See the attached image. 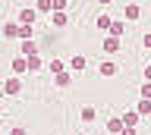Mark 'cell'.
I'll return each instance as SVG.
<instances>
[{"label": "cell", "instance_id": "22", "mask_svg": "<svg viewBox=\"0 0 151 135\" xmlns=\"http://www.w3.org/2000/svg\"><path fill=\"white\" fill-rule=\"evenodd\" d=\"M142 44H145V47H151V31L145 35V38H142Z\"/></svg>", "mask_w": 151, "mask_h": 135}, {"label": "cell", "instance_id": "18", "mask_svg": "<svg viewBox=\"0 0 151 135\" xmlns=\"http://www.w3.org/2000/svg\"><path fill=\"white\" fill-rule=\"evenodd\" d=\"M57 85L66 88V85H69V76H66V72H60V76H57Z\"/></svg>", "mask_w": 151, "mask_h": 135}, {"label": "cell", "instance_id": "9", "mask_svg": "<svg viewBox=\"0 0 151 135\" xmlns=\"http://www.w3.org/2000/svg\"><path fill=\"white\" fill-rule=\"evenodd\" d=\"M35 10H38V13H50V10H54V0H38Z\"/></svg>", "mask_w": 151, "mask_h": 135}, {"label": "cell", "instance_id": "11", "mask_svg": "<svg viewBox=\"0 0 151 135\" xmlns=\"http://www.w3.org/2000/svg\"><path fill=\"white\" fill-rule=\"evenodd\" d=\"M25 60H28V69H32V72L41 69V57H38V54H35V57H25Z\"/></svg>", "mask_w": 151, "mask_h": 135}, {"label": "cell", "instance_id": "20", "mask_svg": "<svg viewBox=\"0 0 151 135\" xmlns=\"http://www.w3.org/2000/svg\"><path fill=\"white\" fill-rule=\"evenodd\" d=\"M142 97H148V101H151V82H145V85H142Z\"/></svg>", "mask_w": 151, "mask_h": 135}, {"label": "cell", "instance_id": "24", "mask_svg": "<svg viewBox=\"0 0 151 135\" xmlns=\"http://www.w3.org/2000/svg\"><path fill=\"white\" fill-rule=\"evenodd\" d=\"M123 135H135V129H123Z\"/></svg>", "mask_w": 151, "mask_h": 135}, {"label": "cell", "instance_id": "5", "mask_svg": "<svg viewBox=\"0 0 151 135\" xmlns=\"http://www.w3.org/2000/svg\"><path fill=\"white\" fill-rule=\"evenodd\" d=\"M107 129H110L113 135H123V129H126V123H123L120 116H116V119H110V123H107Z\"/></svg>", "mask_w": 151, "mask_h": 135}, {"label": "cell", "instance_id": "21", "mask_svg": "<svg viewBox=\"0 0 151 135\" xmlns=\"http://www.w3.org/2000/svg\"><path fill=\"white\" fill-rule=\"evenodd\" d=\"M54 10H57V13H63V10H66V0H54Z\"/></svg>", "mask_w": 151, "mask_h": 135}, {"label": "cell", "instance_id": "6", "mask_svg": "<svg viewBox=\"0 0 151 135\" xmlns=\"http://www.w3.org/2000/svg\"><path fill=\"white\" fill-rule=\"evenodd\" d=\"M104 50H107V54H116V50H120V38H113V35H110V38L104 41Z\"/></svg>", "mask_w": 151, "mask_h": 135}, {"label": "cell", "instance_id": "25", "mask_svg": "<svg viewBox=\"0 0 151 135\" xmlns=\"http://www.w3.org/2000/svg\"><path fill=\"white\" fill-rule=\"evenodd\" d=\"M9 135H25V132H22V129H13V132H9Z\"/></svg>", "mask_w": 151, "mask_h": 135}, {"label": "cell", "instance_id": "15", "mask_svg": "<svg viewBox=\"0 0 151 135\" xmlns=\"http://www.w3.org/2000/svg\"><path fill=\"white\" fill-rule=\"evenodd\" d=\"M113 22H110V16H98V29H110Z\"/></svg>", "mask_w": 151, "mask_h": 135}, {"label": "cell", "instance_id": "10", "mask_svg": "<svg viewBox=\"0 0 151 135\" xmlns=\"http://www.w3.org/2000/svg\"><path fill=\"white\" fill-rule=\"evenodd\" d=\"M142 16V10L135 6V3H126V19H139Z\"/></svg>", "mask_w": 151, "mask_h": 135}, {"label": "cell", "instance_id": "12", "mask_svg": "<svg viewBox=\"0 0 151 135\" xmlns=\"http://www.w3.org/2000/svg\"><path fill=\"white\" fill-rule=\"evenodd\" d=\"M22 54H25V57H35L38 50H35V44H32V41H22Z\"/></svg>", "mask_w": 151, "mask_h": 135}, {"label": "cell", "instance_id": "3", "mask_svg": "<svg viewBox=\"0 0 151 135\" xmlns=\"http://www.w3.org/2000/svg\"><path fill=\"white\" fill-rule=\"evenodd\" d=\"M3 35H6V38H16V35H22V25H16V22H6V25H3Z\"/></svg>", "mask_w": 151, "mask_h": 135}, {"label": "cell", "instance_id": "4", "mask_svg": "<svg viewBox=\"0 0 151 135\" xmlns=\"http://www.w3.org/2000/svg\"><path fill=\"white\" fill-rule=\"evenodd\" d=\"M110 35H113V38L126 35V22H123V19H113V25H110Z\"/></svg>", "mask_w": 151, "mask_h": 135}, {"label": "cell", "instance_id": "23", "mask_svg": "<svg viewBox=\"0 0 151 135\" xmlns=\"http://www.w3.org/2000/svg\"><path fill=\"white\" fill-rule=\"evenodd\" d=\"M145 79H148V82H151V66H145Z\"/></svg>", "mask_w": 151, "mask_h": 135}, {"label": "cell", "instance_id": "7", "mask_svg": "<svg viewBox=\"0 0 151 135\" xmlns=\"http://www.w3.org/2000/svg\"><path fill=\"white\" fill-rule=\"evenodd\" d=\"M19 88H22V82H19V79H6V85H3V91H6V94H16Z\"/></svg>", "mask_w": 151, "mask_h": 135}, {"label": "cell", "instance_id": "1", "mask_svg": "<svg viewBox=\"0 0 151 135\" xmlns=\"http://www.w3.org/2000/svg\"><path fill=\"white\" fill-rule=\"evenodd\" d=\"M35 16H38V10H32V6H25V10L19 13V25H32V22H35Z\"/></svg>", "mask_w": 151, "mask_h": 135}, {"label": "cell", "instance_id": "14", "mask_svg": "<svg viewBox=\"0 0 151 135\" xmlns=\"http://www.w3.org/2000/svg\"><path fill=\"white\" fill-rule=\"evenodd\" d=\"M69 66H73L76 72H79V69H85V57H73V60H69Z\"/></svg>", "mask_w": 151, "mask_h": 135}, {"label": "cell", "instance_id": "13", "mask_svg": "<svg viewBox=\"0 0 151 135\" xmlns=\"http://www.w3.org/2000/svg\"><path fill=\"white\" fill-rule=\"evenodd\" d=\"M101 72H104V76H113V72H116V63H110V60L101 63Z\"/></svg>", "mask_w": 151, "mask_h": 135}, {"label": "cell", "instance_id": "26", "mask_svg": "<svg viewBox=\"0 0 151 135\" xmlns=\"http://www.w3.org/2000/svg\"><path fill=\"white\" fill-rule=\"evenodd\" d=\"M98 3H110V0H98Z\"/></svg>", "mask_w": 151, "mask_h": 135}, {"label": "cell", "instance_id": "16", "mask_svg": "<svg viewBox=\"0 0 151 135\" xmlns=\"http://www.w3.org/2000/svg\"><path fill=\"white\" fill-rule=\"evenodd\" d=\"M82 119H85V123H91V119H94V107H85V110H82Z\"/></svg>", "mask_w": 151, "mask_h": 135}, {"label": "cell", "instance_id": "19", "mask_svg": "<svg viewBox=\"0 0 151 135\" xmlns=\"http://www.w3.org/2000/svg\"><path fill=\"white\" fill-rule=\"evenodd\" d=\"M54 25H66V13H54Z\"/></svg>", "mask_w": 151, "mask_h": 135}, {"label": "cell", "instance_id": "17", "mask_svg": "<svg viewBox=\"0 0 151 135\" xmlns=\"http://www.w3.org/2000/svg\"><path fill=\"white\" fill-rule=\"evenodd\" d=\"M50 72H57V76H60V72H63V63H60V60H50Z\"/></svg>", "mask_w": 151, "mask_h": 135}, {"label": "cell", "instance_id": "2", "mask_svg": "<svg viewBox=\"0 0 151 135\" xmlns=\"http://www.w3.org/2000/svg\"><path fill=\"white\" fill-rule=\"evenodd\" d=\"M139 110H126V116H123V123H126V129H135V123H139Z\"/></svg>", "mask_w": 151, "mask_h": 135}, {"label": "cell", "instance_id": "8", "mask_svg": "<svg viewBox=\"0 0 151 135\" xmlns=\"http://www.w3.org/2000/svg\"><path fill=\"white\" fill-rule=\"evenodd\" d=\"M25 69H28V60L25 57H16V60H13V72H25Z\"/></svg>", "mask_w": 151, "mask_h": 135}]
</instances>
